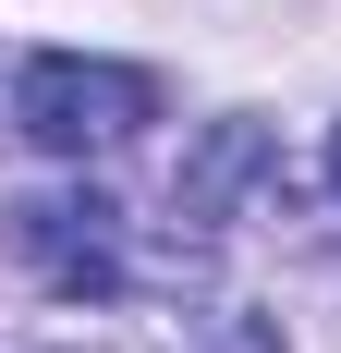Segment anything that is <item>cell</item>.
I'll return each mask as SVG.
<instances>
[{
  "mask_svg": "<svg viewBox=\"0 0 341 353\" xmlns=\"http://www.w3.org/2000/svg\"><path fill=\"white\" fill-rule=\"evenodd\" d=\"M329 195H341V134H329Z\"/></svg>",
  "mask_w": 341,
  "mask_h": 353,
  "instance_id": "obj_5",
  "label": "cell"
},
{
  "mask_svg": "<svg viewBox=\"0 0 341 353\" xmlns=\"http://www.w3.org/2000/svg\"><path fill=\"white\" fill-rule=\"evenodd\" d=\"M0 256L37 268L61 305H110V292H122V208H110L98 183H73V195H12V208H0Z\"/></svg>",
  "mask_w": 341,
  "mask_h": 353,
  "instance_id": "obj_2",
  "label": "cell"
},
{
  "mask_svg": "<svg viewBox=\"0 0 341 353\" xmlns=\"http://www.w3.org/2000/svg\"><path fill=\"white\" fill-rule=\"evenodd\" d=\"M183 353H280V341H269V329H256V317H207V329H195V341H183Z\"/></svg>",
  "mask_w": 341,
  "mask_h": 353,
  "instance_id": "obj_4",
  "label": "cell"
},
{
  "mask_svg": "<svg viewBox=\"0 0 341 353\" xmlns=\"http://www.w3.org/2000/svg\"><path fill=\"white\" fill-rule=\"evenodd\" d=\"M269 171H280V146L256 134V122H207V146L170 171V208L195 219V232H220V219H232V195H244V183H269Z\"/></svg>",
  "mask_w": 341,
  "mask_h": 353,
  "instance_id": "obj_3",
  "label": "cell"
},
{
  "mask_svg": "<svg viewBox=\"0 0 341 353\" xmlns=\"http://www.w3.org/2000/svg\"><path fill=\"white\" fill-rule=\"evenodd\" d=\"M159 122V85H146L135 61H73V49H37L25 73H12V134L37 146V159H98V146L146 134Z\"/></svg>",
  "mask_w": 341,
  "mask_h": 353,
  "instance_id": "obj_1",
  "label": "cell"
}]
</instances>
